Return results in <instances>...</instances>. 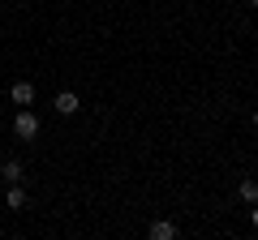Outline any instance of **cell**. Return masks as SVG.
<instances>
[{"mask_svg":"<svg viewBox=\"0 0 258 240\" xmlns=\"http://www.w3.org/2000/svg\"><path fill=\"white\" fill-rule=\"evenodd\" d=\"M13 133L30 142V138H35V133H39V116H35V111H30V107H22L18 116H13Z\"/></svg>","mask_w":258,"mask_h":240,"instance_id":"cell-1","label":"cell"},{"mask_svg":"<svg viewBox=\"0 0 258 240\" xmlns=\"http://www.w3.org/2000/svg\"><path fill=\"white\" fill-rule=\"evenodd\" d=\"M0 176H5L9 185H22V163H18V159H9V163L0 167Z\"/></svg>","mask_w":258,"mask_h":240,"instance_id":"cell-5","label":"cell"},{"mask_svg":"<svg viewBox=\"0 0 258 240\" xmlns=\"http://www.w3.org/2000/svg\"><path fill=\"white\" fill-rule=\"evenodd\" d=\"M78 107H82V99H78L74 90H60V94H56V111H60V116H74Z\"/></svg>","mask_w":258,"mask_h":240,"instance_id":"cell-2","label":"cell"},{"mask_svg":"<svg viewBox=\"0 0 258 240\" xmlns=\"http://www.w3.org/2000/svg\"><path fill=\"white\" fill-rule=\"evenodd\" d=\"M254 227H258V202H254Z\"/></svg>","mask_w":258,"mask_h":240,"instance_id":"cell-8","label":"cell"},{"mask_svg":"<svg viewBox=\"0 0 258 240\" xmlns=\"http://www.w3.org/2000/svg\"><path fill=\"white\" fill-rule=\"evenodd\" d=\"M5 206H9V210H22V206H26V193H22V185H9V197H5Z\"/></svg>","mask_w":258,"mask_h":240,"instance_id":"cell-6","label":"cell"},{"mask_svg":"<svg viewBox=\"0 0 258 240\" xmlns=\"http://www.w3.org/2000/svg\"><path fill=\"white\" fill-rule=\"evenodd\" d=\"M249 5H258V0H249Z\"/></svg>","mask_w":258,"mask_h":240,"instance_id":"cell-10","label":"cell"},{"mask_svg":"<svg viewBox=\"0 0 258 240\" xmlns=\"http://www.w3.org/2000/svg\"><path fill=\"white\" fill-rule=\"evenodd\" d=\"M151 240H176V223L155 219V223H151Z\"/></svg>","mask_w":258,"mask_h":240,"instance_id":"cell-3","label":"cell"},{"mask_svg":"<svg viewBox=\"0 0 258 240\" xmlns=\"http://www.w3.org/2000/svg\"><path fill=\"white\" fill-rule=\"evenodd\" d=\"M254 129H258V111H254Z\"/></svg>","mask_w":258,"mask_h":240,"instance_id":"cell-9","label":"cell"},{"mask_svg":"<svg viewBox=\"0 0 258 240\" xmlns=\"http://www.w3.org/2000/svg\"><path fill=\"white\" fill-rule=\"evenodd\" d=\"M13 103L30 107V103H35V86H30V82H13Z\"/></svg>","mask_w":258,"mask_h":240,"instance_id":"cell-4","label":"cell"},{"mask_svg":"<svg viewBox=\"0 0 258 240\" xmlns=\"http://www.w3.org/2000/svg\"><path fill=\"white\" fill-rule=\"evenodd\" d=\"M237 193H241V202H249V206H254V202H258V180H241V189H237Z\"/></svg>","mask_w":258,"mask_h":240,"instance_id":"cell-7","label":"cell"}]
</instances>
